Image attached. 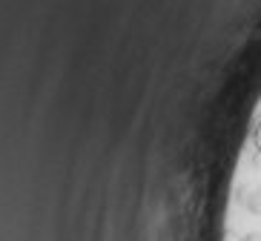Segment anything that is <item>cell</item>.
Returning <instances> with one entry per match:
<instances>
[{
    "label": "cell",
    "mask_w": 261,
    "mask_h": 241,
    "mask_svg": "<svg viewBox=\"0 0 261 241\" xmlns=\"http://www.w3.org/2000/svg\"><path fill=\"white\" fill-rule=\"evenodd\" d=\"M241 204H244L250 212L261 216V190H250V193H244L241 195Z\"/></svg>",
    "instance_id": "6da1fadb"
},
{
    "label": "cell",
    "mask_w": 261,
    "mask_h": 241,
    "mask_svg": "<svg viewBox=\"0 0 261 241\" xmlns=\"http://www.w3.org/2000/svg\"><path fill=\"white\" fill-rule=\"evenodd\" d=\"M244 241H261V233H247Z\"/></svg>",
    "instance_id": "7a4b0ae2"
},
{
    "label": "cell",
    "mask_w": 261,
    "mask_h": 241,
    "mask_svg": "<svg viewBox=\"0 0 261 241\" xmlns=\"http://www.w3.org/2000/svg\"><path fill=\"white\" fill-rule=\"evenodd\" d=\"M255 147L261 149V126H258V129H255Z\"/></svg>",
    "instance_id": "3957f363"
}]
</instances>
